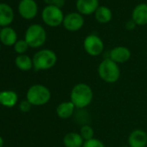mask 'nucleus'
<instances>
[{
    "label": "nucleus",
    "mask_w": 147,
    "mask_h": 147,
    "mask_svg": "<svg viewBox=\"0 0 147 147\" xmlns=\"http://www.w3.org/2000/svg\"><path fill=\"white\" fill-rule=\"evenodd\" d=\"M93 90L85 83L76 84L70 94V101L77 109H83L89 106L93 100Z\"/></svg>",
    "instance_id": "f257e3e1"
},
{
    "label": "nucleus",
    "mask_w": 147,
    "mask_h": 147,
    "mask_svg": "<svg viewBox=\"0 0 147 147\" xmlns=\"http://www.w3.org/2000/svg\"><path fill=\"white\" fill-rule=\"evenodd\" d=\"M98 73L101 80L107 83L116 82L120 76L119 65L110 58H106L100 63Z\"/></svg>",
    "instance_id": "f03ea898"
},
{
    "label": "nucleus",
    "mask_w": 147,
    "mask_h": 147,
    "mask_svg": "<svg viewBox=\"0 0 147 147\" xmlns=\"http://www.w3.org/2000/svg\"><path fill=\"white\" fill-rule=\"evenodd\" d=\"M26 98L32 106L38 107L48 103L51 98V94L47 87L41 84H36L29 88Z\"/></svg>",
    "instance_id": "7ed1b4c3"
},
{
    "label": "nucleus",
    "mask_w": 147,
    "mask_h": 147,
    "mask_svg": "<svg viewBox=\"0 0 147 147\" xmlns=\"http://www.w3.org/2000/svg\"><path fill=\"white\" fill-rule=\"evenodd\" d=\"M32 61L35 70H47L55 65L57 56L55 53L50 49H42L34 55Z\"/></svg>",
    "instance_id": "20e7f679"
},
{
    "label": "nucleus",
    "mask_w": 147,
    "mask_h": 147,
    "mask_svg": "<svg viewBox=\"0 0 147 147\" xmlns=\"http://www.w3.org/2000/svg\"><path fill=\"white\" fill-rule=\"evenodd\" d=\"M47 35L44 28L40 24L30 25L26 32L24 40L31 48H39L46 42Z\"/></svg>",
    "instance_id": "39448f33"
},
{
    "label": "nucleus",
    "mask_w": 147,
    "mask_h": 147,
    "mask_svg": "<svg viewBox=\"0 0 147 147\" xmlns=\"http://www.w3.org/2000/svg\"><path fill=\"white\" fill-rule=\"evenodd\" d=\"M42 18L43 22L50 27L59 26L64 19L61 10L55 5L46 6L42 12Z\"/></svg>",
    "instance_id": "423d86ee"
},
{
    "label": "nucleus",
    "mask_w": 147,
    "mask_h": 147,
    "mask_svg": "<svg viewBox=\"0 0 147 147\" xmlns=\"http://www.w3.org/2000/svg\"><path fill=\"white\" fill-rule=\"evenodd\" d=\"M83 45L86 52L92 56H97L100 55L104 49L102 40L96 35L88 36L84 40Z\"/></svg>",
    "instance_id": "0eeeda50"
},
{
    "label": "nucleus",
    "mask_w": 147,
    "mask_h": 147,
    "mask_svg": "<svg viewBox=\"0 0 147 147\" xmlns=\"http://www.w3.org/2000/svg\"><path fill=\"white\" fill-rule=\"evenodd\" d=\"M38 7L34 0H21L18 5L20 16L27 20L34 18L37 14Z\"/></svg>",
    "instance_id": "6e6552de"
},
{
    "label": "nucleus",
    "mask_w": 147,
    "mask_h": 147,
    "mask_svg": "<svg viewBox=\"0 0 147 147\" xmlns=\"http://www.w3.org/2000/svg\"><path fill=\"white\" fill-rule=\"evenodd\" d=\"M84 24V18L79 13L73 12L67 14L63 19V25L69 31L79 30Z\"/></svg>",
    "instance_id": "1a4fd4ad"
},
{
    "label": "nucleus",
    "mask_w": 147,
    "mask_h": 147,
    "mask_svg": "<svg viewBox=\"0 0 147 147\" xmlns=\"http://www.w3.org/2000/svg\"><path fill=\"white\" fill-rule=\"evenodd\" d=\"M130 147H145L147 144V134L144 131L136 129L132 131L128 138Z\"/></svg>",
    "instance_id": "9d476101"
},
{
    "label": "nucleus",
    "mask_w": 147,
    "mask_h": 147,
    "mask_svg": "<svg viewBox=\"0 0 147 147\" xmlns=\"http://www.w3.org/2000/svg\"><path fill=\"white\" fill-rule=\"evenodd\" d=\"M131 57V51L123 46H119L113 48L109 54V58L113 60L114 62L118 63H124L127 61Z\"/></svg>",
    "instance_id": "9b49d317"
},
{
    "label": "nucleus",
    "mask_w": 147,
    "mask_h": 147,
    "mask_svg": "<svg viewBox=\"0 0 147 147\" xmlns=\"http://www.w3.org/2000/svg\"><path fill=\"white\" fill-rule=\"evenodd\" d=\"M76 8L81 14L90 15L95 12L99 8V1L98 0H77Z\"/></svg>",
    "instance_id": "f8f14e48"
},
{
    "label": "nucleus",
    "mask_w": 147,
    "mask_h": 147,
    "mask_svg": "<svg viewBox=\"0 0 147 147\" xmlns=\"http://www.w3.org/2000/svg\"><path fill=\"white\" fill-rule=\"evenodd\" d=\"M14 19V12L12 8L5 3H0V26L8 27Z\"/></svg>",
    "instance_id": "ddd939ff"
},
{
    "label": "nucleus",
    "mask_w": 147,
    "mask_h": 147,
    "mask_svg": "<svg viewBox=\"0 0 147 147\" xmlns=\"http://www.w3.org/2000/svg\"><path fill=\"white\" fill-rule=\"evenodd\" d=\"M0 42L5 46H12L18 42V35L14 29L5 27L0 32Z\"/></svg>",
    "instance_id": "4468645a"
},
{
    "label": "nucleus",
    "mask_w": 147,
    "mask_h": 147,
    "mask_svg": "<svg viewBox=\"0 0 147 147\" xmlns=\"http://www.w3.org/2000/svg\"><path fill=\"white\" fill-rule=\"evenodd\" d=\"M132 20L137 25H144L147 24V5L140 4L134 8Z\"/></svg>",
    "instance_id": "2eb2a0df"
},
{
    "label": "nucleus",
    "mask_w": 147,
    "mask_h": 147,
    "mask_svg": "<svg viewBox=\"0 0 147 147\" xmlns=\"http://www.w3.org/2000/svg\"><path fill=\"white\" fill-rule=\"evenodd\" d=\"M18 100V95L11 90L0 92V104L5 107H13Z\"/></svg>",
    "instance_id": "dca6fc26"
},
{
    "label": "nucleus",
    "mask_w": 147,
    "mask_h": 147,
    "mask_svg": "<svg viewBox=\"0 0 147 147\" xmlns=\"http://www.w3.org/2000/svg\"><path fill=\"white\" fill-rule=\"evenodd\" d=\"M76 107L71 101H64L60 103L56 107V113L59 118L62 119H66L70 118L75 113Z\"/></svg>",
    "instance_id": "f3484780"
},
{
    "label": "nucleus",
    "mask_w": 147,
    "mask_h": 147,
    "mask_svg": "<svg viewBox=\"0 0 147 147\" xmlns=\"http://www.w3.org/2000/svg\"><path fill=\"white\" fill-rule=\"evenodd\" d=\"M63 144L66 147H82L84 139L80 133L68 132L63 138Z\"/></svg>",
    "instance_id": "a211bd4d"
},
{
    "label": "nucleus",
    "mask_w": 147,
    "mask_h": 147,
    "mask_svg": "<svg viewBox=\"0 0 147 147\" xmlns=\"http://www.w3.org/2000/svg\"><path fill=\"white\" fill-rule=\"evenodd\" d=\"M16 66L22 71H29L33 67V61L27 55H18L15 59Z\"/></svg>",
    "instance_id": "6ab92c4d"
},
{
    "label": "nucleus",
    "mask_w": 147,
    "mask_h": 147,
    "mask_svg": "<svg viewBox=\"0 0 147 147\" xmlns=\"http://www.w3.org/2000/svg\"><path fill=\"white\" fill-rule=\"evenodd\" d=\"M95 18L98 22L106 24L112 19V11L109 8L105 6H100L95 11Z\"/></svg>",
    "instance_id": "aec40b11"
},
{
    "label": "nucleus",
    "mask_w": 147,
    "mask_h": 147,
    "mask_svg": "<svg viewBox=\"0 0 147 147\" xmlns=\"http://www.w3.org/2000/svg\"><path fill=\"white\" fill-rule=\"evenodd\" d=\"M80 134L82 137V138L84 139V141L92 139V138H94V129L88 125H84L81 128Z\"/></svg>",
    "instance_id": "412c9836"
},
{
    "label": "nucleus",
    "mask_w": 147,
    "mask_h": 147,
    "mask_svg": "<svg viewBox=\"0 0 147 147\" xmlns=\"http://www.w3.org/2000/svg\"><path fill=\"white\" fill-rule=\"evenodd\" d=\"M29 47L30 46L28 45V43L26 42L25 40H18L14 45V49L18 54L24 55L28 50Z\"/></svg>",
    "instance_id": "4be33fe9"
},
{
    "label": "nucleus",
    "mask_w": 147,
    "mask_h": 147,
    "mask_svg": "<svg viewBox=\"0 0 147 147\" xmlns=\"http://www.w3.org/2000/svg\"><path fill=\"white\" fill-rule=\"evenodd\" d=\"M82 147H105V145L100 140L97 138H92V139L84 141Z\"/></svg>",
    "instance_id": "5701e85b"
},
{
    "label": "nucleus",
    "mask_w": 147,
    "mask_h": 147,
    "mask_svg": "<svg viewBox=\"0 0 147 147\" xmlns=\"http://www.w3.org/2000/svg\"><path fill=\"white\" fill-rule=\"evenodd\" d=\"M31 107H32V105L29 102V100H23V101H21L20 102V104H19V108H20V110L22 111V112H24V113H28L30 110V108H31Z\"/></svg>",
    "instance_id": "b1692460"
},
{
    "label": "nucleus",
    "mask_w": 147,
    "mask_h": 147,
    "mask_svg": "<svg viewBox=\"0 0 147 147\" xmlns=\"http://www.w3.org/2000/svg\"><path fill=\"white\" fill-rule=\"evenodd\" d=\"M80 111H78V113H76V119H80V118H82L81 119V120H80V122L79 123H85L86 122V120L87 119H88V113H86V111H82V109H79Z\"/></svg>",
    "instance_id": "393cba45"
},
{
    "label": "nucleus",
    "mask_w": 147,
    "mask_h": 147,
    "mask_svg": "<svg viewBox=\"0 0 147 147\" xmlns=\"http://www.w3.org/2000/svg\"><path fill=\"white\" fill-rule=\"evenodd\" d=\"M136 24L134 23V21L133 20H131V21H128L127 23H126V24H125V28L127 29V30H133L135 27H136Z\"/></svg>",
    "instance_id": "a878e982"
},
{
    "label": "nucleus",
    "mask_w": 147,
    "mask_h": 147,
    "mask_svg": "<svg viewBox=\"0 0 147 147\" xmlns=\"http://www.w3.org/2000/svg\"><path fill=\"white\" fill-rule=\"evenodd\" d=\"M57 1L58 0H44V2L48 4L49 5H55Z\"/></svg>",
    "instance_id": "bb28decb"
},
{
    "label": "nucleus",
    "mask_w": 147,
    "mask_h": 147,
    "mask_svg": "<svg viewBox=\"0 0 147 147\" xmlns=\"http://www.w3.org/2000/svg\"><path fill=\"white\" fill-rule=\"evenodd\" d=\"M63 5H64V0H58L55 4V6H57L58 8H61Z\"/></svg>",
    "instance_id": "cd10ccee"
},
{
    "label": "nucleus",
    "mask_w": 147,
    "mask_h": 147,
    "mask_svg": "<svg viewBox=\"0 0 147 147\" xmlns=\"http://www.w3.org/2000/svg\"><path fill=\"white\" fill-rule=\"evenodd\" d=\"M3 145H4V139L0 136V147H3Z\"/></svg>",
    "instance_id": "c85d7f7f"
},
{
    "label": "nucleus",
    "mask_w": 147,
    "mask_h": 147,
    "mask_svg": "<svg viewBox=\"0 0 147 147\" xmlns=\"http://www.w3.org/2000/svg\"><path fill=\"white\" fill-rule=\"evenodd\" d=\"M122 147H130V146H126V145H124V146H122Z\"/></svg>",
    "instance_id": "c756f323"
},
{
    "label": "nucleus",
    "mask_w": 147,
    "mask_h": 147,
    "mask_svg": "<svg viewBox=\"0 0 147 147\" xmlns=\"http://www.w3.org/2000/svg\"><path fill=\"white\" fill-rule=\"evenodd\" d=\"M1 30H2V29H1V26H0V32H1Z\"/></svg>",
    "instance_id": "7c9ffc66"
}]
</instances>
